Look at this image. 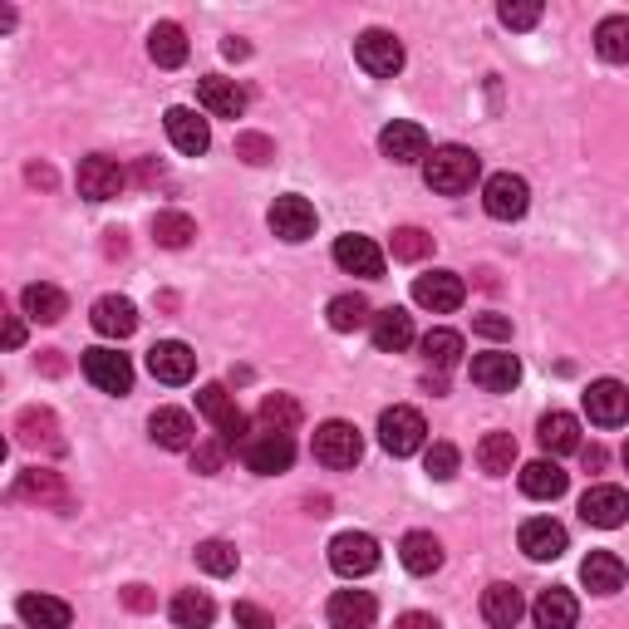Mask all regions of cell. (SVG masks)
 <instances>
[{
  "label": "cell",
  "mask_w": 629,
  "mask_h": 629,
  "mask_svg": "<svg viewBox=\"0 0 629 629\" xmlns=\"http://www.w3.org/2000/svg\"><path fill=\"white\" fill-rule=\"evenodd\" d=\"M241 458H247L251 472L261 477H276L286 472L290 462H296V443H290V433H256V438H247V448H241Z\"/></svg>",
  "instance_id": "obj_8"
},
{
  "label": "cell",
  "mask_w": 629,
  "mask_h": 629,
  "mask_svg": "<svg viewBox=\"0 0 629 629\" xmlns=\"http://www.w3.org/2000/svg\"><path fill=\"white\" fill-rule=\"evenodd\" d=\"M423 443H428V423H423L419 409L393 403V409L379 413V448L389 458H413V453H423Z\"/></svg>",
  "instance_id": "obj_2"
},
{
  "label": "cell",
  "mask_w": 629,
  "mask_h": 629,
  "mask_svg": "<svg viewBox=\"0 0 629 629\" xmlns=\"http://www.w3.org/2000/svg\"><path fill=\"white\" fill-rule=\"evenodd\" d=\"M433 251V237L423 227H399L393 231V261H423Z\"/></svg>",
  "instance_id": "obj_45"
},
{
  "label": "cell",
  "mask_w": 629,
  "mask_h": 629,
  "mask_svg": "<svg viewBox=\"0 0 629 629\" xmlns=\"http://www.w3.org/2000/svg\"><path fill=\"white\" fill-rule=\"evenodd\" d=\"M419 350H423V359H428L433 369H453V364L462 359V334L458 330H428L419 340Z\"/></svg>",
  "instance_id": "obj_40"
},
{
  "label": "cell",
  "mask_w": 629,
  "mask_h": 629,
  "mask_svg": "<svg viewBox=\"0 0 629 629\" xmlns=\"http://www.w3.org/2000/svg\"><path fill=\"white\" fill-rule=\"evenodd\" d=\"M197 104L207 108L211 118H241L247 114V89H241L237 79L207 75V79H197Z\"/></svg>",
  "instance_id": "obj_16"
},
{
  "label": "cell",
  "mask_w": 629,
  "mask_h": 629,
  "mask_svg": "<svg viewBox=\"0 0 629 629\" xmlns=\"http://www.w3.org/2000/svg\"><path fill=\"white\" fill-rule=\"evenodd\" d=\"M379 153L389 162H423V158H428V134H423L419 124L393 118V124L379 134Z\"/></svg>",
  "instance_id": "obj_23"
},
{
  "label": "cell",
  "mask_w": 629,
  "mask_h": 629,
  "mask_svg": "<svg viewBox=\"0 0 629 629\" xmlns=\"http://www.w3.org/2000/svg\"><path fill=\"white\" fill-rule=\"evenodd\" d=\"M231 615H237V625H241V629H276V620H271V615L261 610V605H251V601H241Z\"/></svg>",
  "instance_id": "obj_51"
},
{
  "label": "cell",
  "mask_w": 629,
  "mask_h": 629,
  "mask_svg": "<svg viewBox=\"0 0 629 629\" xmlns=\"http://www.w3.org/2000/svg\"><path fill=\"white\" fill-rule=\"evenodd\" d=\"M261 423H266L271 433H290L300 423V403L290 399V393H266V399H261Z\"/></svg>",
  "instance_id": "obj_43"
},
{
  "label": "cell",
  "mask_w": 629,
  "mask_h": 629,
  "mask_svg": "<svg viewBox=\"0 0 629 629\" xmlns=\"http://www.w3.org/2000/svg\"><path fill=\"white\" fill-rule=\"evenodd\" d=\"M25 344V324H20V314H5V350H20Z\"/></svg>",
  "instance_id": "obj_55"
},
{
  "label": "cell",
  "mask_w": 629,
  "mask_h": 629,
  "mask_svg": "<svg viewBox=\"0 0 629 629\" xmlns=\"http://www.w3.org/2000/svg\"><path fill=\"white\" fill-rule=\"evenodd\" d=\"M393 629H443L433 615H419V610H409V615H399V625Z\"/></svg>",
  "instance_id": "obj_54"
},
{
  "label": "cell",
  "mask_w": 629,
  "mask_h": 629,
  "mask_svg": "<svg viewBox=\"0 0 629 629\" xmlns=\"http://www.w3.org/2000/svg\"><path fill=\"white\" fill-rule=\"evenodd\" d=\"M625 468H629V443H625Z\"/></svg>",
  "instance_id": "obj_61"
},
{
  "label": "cell",
  "mask_w": 629,
  "mask_h": 629,
  "mask_svg": "<svg viewBox=\"0 0 629 629\" xmlns=\"http://www.w3.org/2000/svg\"><path fill=\"white\" fill-rule=\"evenodd\" d=\"M148 55H153L158 69H178L182 59H187V35H182V25H172V20H158L153 35H148Z\"/></svg>",
  "instance_id": "obj_36"
},
{
  "label": "cell",
  "mask_w": 629,
  "mask_h": 629,
  "mask_svg": "<svg viewBox=\"0 0 629 629\" xmlns=\"http://www.w3.org/2000/svg\"><path fill=\"white\" fill-rule=\"evenodd\" d=\"M84 374H89V384L94 389H104V393H128L134 389V364H128V354H118V350H84Z\"/></svg>",
  "instance_id": "obj_9"
},
{
  "label": "cell",
  "mask_w": 629,
  "mask_h": 629,
  "mask_svg": "<svg viewBox=\"0 0 629 629\" xmlns=\"http://www.w3.org/2000/svg\"><path fill=\"white\" fill-rule=\"evenodd\" d=\"M138 178H144L148 187H153V182H162V168H158L153 158H148V162H138Z\"/></svg>",
  "instance_id": "obj_59"
},
{
  "label": "cell",
  "mask_w": 629,
  "mask_h": 629,
  "mask_svg": "<svg viewBox=\"0 0 629 629\" xmlns=\"http://www.w3.org/2000/svg\"><path fill=\"white\" fill-rule=\"evenodd\" d=\"M581 458H585V468H591V472H601V468H605V448H601V443H591V448L581 443Z\"/></svg>",
  "instance_id": "obj_57"
},
{
  "label": "cell",
  "mask_w": 629,
  "mask_h": 629,
  "mask_svg": "<svg viewBox=\"0 0 629 629\" xmlns=\"http://www.w3.org/2000/svg\"><path fill=\"white\" fill-rule=\"evenodd\" d=\"M581 581L591 595H620L625 591V561L615 551H591L581 561Z\"/></svg>",
  "instance_id": "obj_26"
},
{
  "label": "cell",
  "mask_w": 629,
  "mask_h": 629,
  "mask_svg": "<svg viewBox=\"0 0 629 629\" xmlns=\"http://www.w3.org/2000/svg\"><path fill=\"white\" fill-rule=\"evenodd\" d=\"M221 55H227V59H247V55H251V45H247V39L231 35V39H221Z\"/></svg>",
  "instance_id": "obj_58"
},
{
  "label": "cell",
  "mask_w": 629,
  "mask_h": 629,
  "mask_svg": "<svg viewBox=\"0 0 629 629\" xmlns=\"http://www.w3.org/2000/svg\"><path fill=\"white\" fill-rule=\"evenodd\" d=\"M324 615H330L334 629H369L374 615H379V605H374L369 591H334Z\"/></svg>",
  "instance_id": "obj_25"
},
{
  "label": "cell",
  "mask_w": 629,
  "mask_h": 629,
  "mask_svg": "<svg viewBox=\"0 0 629 629\" xmlns=\"http://www.w3.org/2000/svg\"><path fill=\"white\" fill-rule=\"evenodd\" d=\"M482 207H487V217H496V221H516L531 207V187H526V178H516V172H492L482 187Z\"/></svg>",
  "instance_id": "obj_5"
},
{
  "label": "cell",
  "mask_w": 629,
  "mask_h": 629,
  "mask_svg": "<svg viewBox=\"0 0 629 629\" xmlns=\"http://www.w3.org/2000/svg\"><path fill=\"white\" fill-rule=\"evenodd\" d=\"M324 314H330V330H340V334L374 324V310H369V300H364V296H334Z\"/></svg>",
  "instance_id": "obj_41"
},
{
  "label": "cell",
  "mask_w": 629,
  "mask_h": 629,
  "mask_svg": "<svg viewBox=\"0 0 629 629\" xmlns=\"http://www.w3.org/2000/svg\"><path fill=\"white\" fill-rule=\"evenodd\" d=\"M565 546H571V536H565V526L551 522V516H531V522L522 526V551L531 556V561H556V556H565Z\"/></svg>",
  "instance_id": "obj_22"
},
{
  "label": "cell",
  "mask_w": 629,
  "mask_h": 629,
  "mask_svg": "<svg viewBox=\"0 0 629 629\" xmlns=\"http://www.w3.org/2000/svg\"><path fill=\"white\" fill-rule=\"evenodd\" d=\"M496 15H502L506 30H531L536 20H541V0H506Z\"/></svg>",
  "instance_id": "obj_47"
},
{
  "label": "cell",
  "mask_w": 629,
  "mask_h": 629,
  "mask_svg": "<svg viewBox=\"0 0 629 629\" xmlns=\"http://www.w3.org/2000/svg\"><path fill=\"white\" fill-rule=\"evenodd\" d=\"M221 462H227V443H221V438H207V443L192 448V472L211 477V472H221Z\"/></svg>",
  "instance_id": "obj_48"
},
{
  "label": "cell",
  "mask_w": 629,
  "mask_h": 629,
  "mask_svg": "<svg viewBox=\"0 0 629 629\" xmlns=\"http://www.w3.org/2000/svg\"><path fill=\"white\" fill-rule=\"evenodd\" d=\"M477 172H482V158H477L472 148H462V144H443V148H433V153L423 158V182H428L433 192H443V197L468 192L477 182Z\"/></svg>",
  "instance_id": "obj_1"
},
{
  "label": "cell",
  "mask_w": 629,
  "mask_h": 629,
  "mask_svg": "<svg viewBox=\"0 0 629 629\" xmlns=\"http://www.w3.org/2000/svg\"><path fill=\"white\" fill-rule=\"evenodd\" d=\"M472 384L487 393H512L522 384V359L506 350H492V354H472Z\"/></svg>",
  "instance_id": "obj_13"
},
{
  "label": "cell",
  "mask_w": 629,
  "mask_h": 629,
  "mask_svg": "<svg viewBox=\"0 0 629 629\" xmlns=\"http://www.w3.org/2000/svg\"><path fill=\"white\" fill-rule=\"evenodd\" d=\"M458 448H453V443H433L428 453H423V468H428V477L433 482H448L453 472H458Z\"/></svg>",
  "instance_id": "obj_46"
},
{
  "label": "cell",
  "mask_w": 629,
  "mask_h": 629,
  "mask_svg": "<svg viewBox=\"0 0 629 629\" xmlns=\"http://www.w3.org/2000/svg\"><path fill=\"white\" fill-rule=\"evenodd\" d=\"M374 344H379L384 354H403L413 344V314L403 306H389V310H374Z\"/></svg>",
  "instance_id": "obj_29"
},
{
  "label": "cell",
  "mask_w": 629,
  "mask_h": 629,
  "mask_svg": "<svg viewBox=\"0 0 629 629\" xmlns=\"http://www.w3.org/2000/svg\"><path fill=\"white\" fill-rule=\"evenodd\" d=\"M472 330L487 334V340H512V320H506V314H477Z\"/></svg>",
  "instance_id": "obj_50"
},
{
  "label": "cell",
  "mask_w": 629,
  "mask_h": 629,
  "mask_svg": "<svg viewBox=\"0 0 629 629\" xmlns=\"http://www.w3.org/2000/svg\"><path fill=\"white\" fill-rule=\"evenodd\" d=\"M531 620H536V629H575V620H581V605H575V595H571V591L551 585V591L536 595Z\"/></svg>",
  "instance_id": "obj_28"
},
{
  "label": "cell",
  "mask_w": 629,
  "mask_h": 629,
  "mask_svg": "<svg viewBox=\"0 0 629 629\" xmlns=\"http://www.w3.org/2000/svg\"><path fill=\"white\" fill-rule=\"evenodd\" d=\"M148 374H153L158 384H187L192 374H197V354L182 340H158L153 350H148Z\"/></svg>",
  "instance_id": "obj_14"
},
{
  "label": "cell",
  "mask_w": 629,
  "mask_h": 629,
  "mask_svg": "<svg viewBox=\"0 0 629 629\" xmlns=\"http://www.w3.org/2000/svg\"><path fill=\"white\" fill-rule=\"evenodd\" d=\"M192 237H197V221H192L187 211H158V217H153V241H158V247L182 251Z\"/></svg>",
  "instance_id": "obj_42"
},
{
  "label": "cell",
  "mask_w": 629,
  "mask_h": 629,
  "mask_svg": "<svg viewBox=\"0 0 629 629\" xmlns=\"http://www.w3.org/2000/svg\"><path fill=\"white\" fill-rule=\"evenodd\" d=\"M168 138H172V148L187 158H202L211 148V128L197 108H168Z\"/></svg>",
  "instance_id": "obj_21"
},
{
  "label": "cell",
  "mask_w": 629,
  "mask_h": 629,
  "mask_svg": "<svg viewBox=\"0 0 629 629\" xmlns=\"http://www.w3.org/2000/svg\"><path fill=\"white\" fill-rule=\"evenodd\" d=\"M192 556H197V565H202L207 575H231V571H237V546H231V541H217V536H211V541H202Z\"/></svg>",
  "instance_id": "obj_44"
},
{
  "label": "cell",
  "mask_w": 629,
  "mask_h": 629,
  "mask_svg": "<svg viewBox=\"0 0 629 629\" xmlns=\"http://www.w3.org/2000/svg\"><path fill=\"white\" fill-rule=\"evenodd\" d=\"M124 251H128V237H124V231H104V256H124Z\"/></svg>",
  "instance_id": "obj_56"
},
{
  "label": "cell",
  "mask_w": 629,
  "mask_h": 629,
  "mask_svg": "<svg viewBox=\"0 0 629 629\" xmlns=\"http://www.w3.org/2000/svg\"><path fill=\"white\" fill-rule=\"evenodd\" d=\"M330 565L344 575V581H354V575H369L374 565H379V541H374L369 531H344L330 541Z\"/></svg>",
  "instance_id": "obj_7"
},
{
  "label": "cell",
  "mask_w": 629,
  "mask_h": 629,
  "mask_svg": "<svg viewBox=\"0 0 629 629\" xmlns=\"http://www.w3.org/2000/svg\"><path fill=\"white\" fill-rule=\"evenodd\" d=\"M124 605H128L134 615H148V610L158 605V595L148 591V585H124Z\"/></svg>",
  "instance_id": "obj_52"
},
{
  "label": "cell",
  "mask_w": 629,
  "mask_h": 629,
  "mask_svg": "<svg viewBox=\"0 0 629 629\" xmlns=\"http://www.w3.org/2000/svg\"><path fill=\"white\" fill-rule=\"evenodd\" d=\"M565 487H571V477H565L561 462H526L522 468V492L536 496V502H556V496H565Z\"/></svg>",
  "instance_id": "obj_32"
},
{
  "label": "cell",
  "mask_w": 629,
  "mask_h": 629,
  "mask_svg": "<svg viewBox=\"0 0 629 629\" xmlns=\"http://www.w3.org/2000/svg\"><path fill=\"white\" fill-rule=\"evenodd\" d=\"M585 413L601 428H620V423H629V389L620 379H595L585 389Z\"/></svg>",
  "instance_id": "obj_11"
},
{
  "label": "cell",
  "mask_w": 629,
  "mask_h": 629,
  "mask_svg": "<svg viewBox=\"0 0 629 629\" xmlns=\"http://www.w3.org/2000/svg\"><path fill=\"white\" fill-rule=\"evenodd\" d=\"M595 49L610 65H629V15H605L595 25Z\"/></svg>",
  "instance_id": "obj_38"
},
{
  "label": "cell",
  "mask_w": 629,
  "mask_h": 629,
  "mask_svg": "<svg viewBox=\"0 0 629 629\" xmlns=\"http://www.w3.org/2000/svg\"><path fill=\"white\" fill-rule=\"evenodd\" d=\"M237 158H247L251 168H261V162L276 158V144H271L266 134H237Z\"/></svg>",
  "instance_id": "obj_49"
},
{
  "label": "cell",
  "mask_w": 629,
  "mask_h": 629,
  "mask_svg": "<svg viewBox=\"0 0 629 629\" xmlns=\"http://www.w3.org/2000/svg\"><path fill=\"white\" fill-rule=\"evenodd\" d=\"M314 458L324 462V468H354V462L364 458V438L354 423L344 419H330L314 428Z\"/></svg>",
  "instance_id": "obj_3"
},
{
  "label": "cell",
  "mask_w": 629,
  "mask_h": 629,
  "mask_svg": "<svg viewBox=\"0 0 629 629\" xmlns=\"http://www.w3.org/2000/svg\"><path fill=\"white\" fill-rule=\"evenodd\" d=\"M536 438H541L546 453H581V423H575L571 413L556 409L536 423Z\"/></svg>",
  "instance_id": "obj_35"
},
{
  "label": "cell",
  "mask_w": 629,
  "mask_h": 629,
  "mask_svg": "<svg viewBox=\"0 0 629 629\" xmlns=\"http://www.w3.org/2000/svg\"><path fill=\"white\" fill-rule=\"evenodd\" d=\"M15 438L25 448H45V453H65V438H59V419L49 409H20L15 419Z\"/></svg>",
  "instance_id": "obj_24"
},
{
  "label": "cell",
  "mask_w": 629,
  "mask_h": 629,
  "mask_svg": "<svg viewBox=\"0 0 629 629\" xmlns=\"http://www.w3.org/2000/svg\"><path fill=\"white\" fill-rule=\"evenodd\" d=\"M581 516L591 526H601V531H615V526L629 522V496L625 487H591V492L581 496Z\"/></svg>",
  "instance_id": "obj_15"
},
{
  "label": "cell",
  "mask_w": 629,
  "mask_h": 629,
  "mask_svg": "<svg viewBox=\"0 0 629 629\" xmlns=\"http://www.w3.org/2000/svg\"><path fill=\"white\" fill-rule=\"evenodd\" d=\"M89 320H94V330L108 334V340H128V334L138 330V310H134V300H128V296H104V300H94Z\"/></svg>",
  "instance_id": "obj_27"
},
{
  "label": "cell",
  "mask_w": 629,
  "mask_h": 629,
  "mask_svg": "<svg viewBox=\"0 0 629 629\" xmlns=\"http://www.w3.org/2000/svg\"><path fill=\"white\" fill-rule=\"evenodd\" d=\"M399 561H403V571H413V575H433L443 565V541L433 531H409L399 541Z\"/></svg>",
  "instance_id": "obj_31"
},
{
  "label": "cell",
  "mask_w": 629,
  "mask_h": 629,
  "mask_svg": "<svg viewBox=\"0 0 629 629\" xmlns=\"http://www.w3.org/2000/svg\"><path fill=\"white\" fill-rule=\"evenodd\" d=\"M462 296H468V286H462L458 271H428V276L413 281V300H419L423 310H433V314L458 310Z\"/></svg>",
  "instance_id": "obj_10"
},
{
  "label": "cell",
  "mask_w": 629,
  "mask_h": 629,
  "mask_svg": "<svg viewBox=\"0 0 629 629\" xmlns=\"http://www.w3.org/2000/svg\"><path fill=\"white\" fill-rule=\"evenodd\" d=\"M354 59H359L364 75L374 79H393L403 69V45L393 30H364L359 39H354Z\"/></svg>",
  "instance_id": "obj_4"
},
{
  "label": "cell",
  "mask_w": 629,
  "mask_h": 629,
  "mask_svg": "<svg viewBox=\"0 0 629 629\" xmlns=\"http://www.w3.org/2000/svg\"><path fill=\"white\" fill-rule=\"evenodd\" d=\"M39 369H45V374H65V359H59V350H45V359H39Z\"/></svg>",
  "instance_id": "obj_60"
},
{
  "label": "cell",
  "mask_w": 629,
  "mask_h": 629,
  "mask_svg": "<svg viewBox=\"0 0 629 629\" xmlns=\"http://www.w3.org/2000/svg\"><path fill=\"white\" fill-rule=\"evenodd\" d=\"M25 178L30 182H35V187H55V168H49V162H30V168H25Z\"/></svg>",
  "instance_id": "obj_53"
},
{
  "label": "cell",
  "mask_w": 629,
  "mask_h": 629,
  "mask_svg": "<svg viewBox=\"0 0 629 629\" xmlns=\"http://www.w3.org/2000/svg\"><path fill=\"white\" fill-rule=\"evenodd\" d=\"M20 306H25V314H30V320H39V324H59V320L69 314L65 290H59V286H45V281H35V286L20 290Z\"/></svg>",
  "instance_id": "obj_34"
},
{
  "label": "cell",
  "mask_w": 629,
  "mask_h": 629,
  "mask_svg": "<svg viewBox=\"0 0 629 629\" xmlns=\"http://www.w3.org/2000/svg\"><path fill=\"white\" fill-rule=\"evenodd\" d=\"M124 182H128L124 168H118L114 158H104V153L79 162V197H89V202H114L118 192H124Z\"/></svg>",
  "instance_id": "obj_12"
},
{
  "label": "cell",
  "mask_w": 629,
  "mask_h": 629,
  "mask_svg": "<svg viewBox=\"0 0 629 629\" xmlns=\"http://www.w3.org/2000/svg\"><path fill=\"white\" fill-rule=\"evenodd\" d=\"M148 433H153V443L168 453L197 448V423H192V413H182V409H158L153 419H148Z\"/></svg>",
  "instance_id": "obj_19"
},
{
  "label": "cell",
  "mask_w": 629,
  "mask_h": 629,
  "mask_svg": "<svg viewBox=\"0 0 629 629\" xmlns=\"http://www.w3.org/2000/svg\"><path fill=\"white\" fill-rule=\"evenodd\" d=\"M271 231H276L281 241L314 237V207L306 197H296V192H286V197H276V207H271Z\"/></svg>",
  "instance_id": "obj_20"
},
{
  "label": "cell",
  "mask_w": 629,
  "mask_h": 629,
  "mask_svg": "<svg viewBox=\"0 0 629 629\" xmlns=\"http://www.w3.org/2000/svg\"><path fill=\"white\" fill-rule=\"evenodd\" d=\"M522 615H526V601H522L516 585L496 581V585H487V591H482V620L492 629H512Z\"/></svg>",
  "instance_id": "obj_30"
},
{
  "label": "cell",
  "mask_w": 629,
  "mask_h": 629,
  "mask_svg": "<svg viewBox=\"0 0 629 629\" xmlns=\"http://www.w3.org/2000/svg\"><path fill=\"white\" fill-rule=\"evenodd\" d=\"M197 409L217 423V438L227 443V448H247V413L231 403V393L221 389V384H207V389L197 393Z\"/></svg>",
  "instance_id": "obj_6"
},
{
  "label": "cell",
  "mask_w": 629,
  "mask_h": 629,
  "mask_svg": "<svg viewBox=\"0 0 629 629\" xmlns=\"http://www.w3.org/2000/svg\"><path fill=\"white\" fill-rule=\"evenodd\" d=\"M15 496H25V502H39V506H55V512H69V506H75V496H69L65 477L49 472V468H30V472H20Z\"/></svg>",
  "instance_id": "obj_18"
},
{
  "label": "cell",
  "mask_w": 629,
  "mask_h": 629,
  "mask_svg": "<svg viewBox=\"0 0 629 629\" xmlns=\"http://www.w3.org/2000/svg\"><path fill=\"white\" fill-rule=\"evenodd\" d=\"M15 610H20V620H25L30 629H69V620H75L69 605L55 601V595H20Z\"/></svg>",
  "instance_id": "obj_33"
},
{
  "label": "cell",
  "mask_w": 629,
  "mask_h": 629,
  "mask_svg": "<svg viewBox=\"0 0 629 629\" xmlns=\"http://www.w3.org/2000/svg\"><path fill=\"white\" fill-rule=\"evenodd\" d=\"M334 266L350 271V276H364V281H379L384 276V251L374 247L369 237H340L334 241Z\"/></svg>",
  "instance_id": "obj_17"
},
{
  "label": "cell",
  "mask_w": 629,
  "mask_h": 629,
  "mask_svg": "<svg viewBox=\"0 0 629 629\" xmlns=\"http://www.w3.org/2000/svg\"><path fill=\"white\" fill-rule=\"evenodd\" d=\"M516 462V438L512 433H487L482 443H477V468L492 472V477H506Z\"/></svg>",
  "instance_id": "obj_39"
},
{
  "label": "cell",
  "mask_w": 629,
  "mask_h": 629,
  "mask_svg": "<svg viewBox=\"0 0 629 629\" xmlns=\"http://www.w3.org/2000/svg\"><path fill=\"white\" fill-rule=\"evenodd\" d=\"M211 620H217L211 595H202V591H178L172 595V625L178 629H207Z\"/></svg>",
  "instance_id": "obj_37"
}]
</instances>
